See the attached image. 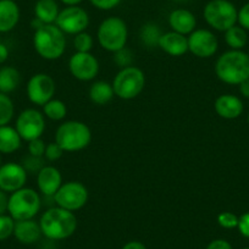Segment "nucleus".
I'll list each match as a JSON object with an SVG mask.
<instances>
[{
	"label": "nucleus",
	"instance_id": "obj_51",
	"mask_svg": "<svg viewBox=\"0 0 249 249\" xmlns=\"http://www.w3.org/2000/svg\"><path fill=\"white\" fill-rule=\"evenodd\" d=\"M243 249H249V248H243Z\"/></svg>",
	"mask_w": 249,
	"mask_h": 249
},
{
	"label": "nucleus",
	"instance_id": "obj_5",
	"mask_svg": "<svg viewBox=\"0 0 249 249\" xmlns=\"http://www.w3.org/2000/svg\"><path fill=\"white\" fill-rule=\"evenodd\" d=\"M42 208V198L33 188L23 187L9 197L8 213L15 221L35 219Z\"/></svg>",
	"mask_w": 249,
	"mask_h": 249
},
{
	"label": "nucleus",
	"instance_id": "obj_10",
	"mask_svg": "<svg viewBox=\"0 0 249 249\" xmlns=\"http://www.w3.org/2000/svg\"><path fill=\"white\" fill-rule=\"evenodd\" d=\"M15 128L22 141L37 140L42 137L45 130V116L37 109H25L18 114Z\"/></svg>",
	"mask_w": 249,
	"mask_h": 249
},
{
	"label": "nucleus",
	"instance_id": "obj_2",
	"mask_svg": "<svg viewBox=\"0 0 249 249\" xmlns=\"http://www.w3.org/2000/svg\"><path fill=\"white\" fill-rule=\"evenodd\" d=\"M42 233L53 241H61L72 236L77 229V217L72 212L60 207L49 208L39 219Z\"/></svg>",
	"mask_w": 249,
	"mask_h": 249
},
{
	"label": "nucleus",
	"instance_id": "obj_6",
	"mask_svg": "<svg viewBox=\"0 0 249 249\" xmlns=\"http://www.w3.org/2000/svg\"><path fill=\"white\" fill-rule=\"evenodd\" d=\"M97 38L103 49L110 53L117 52L126 47L128 39L127 25L116 16L105 18L98 27Z\"/></svg>",
	"mask_w": 249,
	"mask_h": 249
},
{
	"label": "nucleus",
	"instance_id": "obj_35",
	"mask_svg": "<svg viewBox=\"0 0 249 249\" xmlns=\"http://www.w3.org/2000/svg\"><path fill=\"white\" fill-rule=\"evenodd\" d=\"M45 148H47V144H45V142L42 138H37V140L28 142V153H30V155H33V157H44Z\"/></svg>",
	"mask_w": 249,
	"mask_h": 249
},
{
	"label": "nucleus",
	"instance_id": "obj_40",
	"mask_svg": "<svg viewBox=\"0 0 249 249\" xmlns=\"http://www.w3.org/2000/svg\"><path fill=\"white\" fill-rule=\"evenodd\" d=\"M207 249H232V246L225 239H214L208 244Z\"/></svg>",
	"mask_w": 249,
	"mask_h": 249
},
{
	"label": "nucleus",
	"instance_id": "obj_49",
	"mask_svg": "<svg viewBox=\"0 0 249 249\" xmlns=\"http://www.w3.org/2000/svg\"><path fill=\"white\" fill-rule=\"evenodd\" d=\"M248 124H249V114H248Z\"/></svg>",
	"mask_w": 249,
	"mask_h": 249
},
{
	"label": "nucleus",
	"instance_id": "obj_34",
	"mask_svg": "<svg viewBox=\"0 0 249 249\" xmlns=\"http://www.w3.org/2000/svg\"><path fill=\"white\" fill-rule=\"evenodd\" d=\"M217 224L227 230L236 229V227L238 226V216H237L236 214H233V213L230 212L221 213V214H219V216H217Z\"/></svg>",
	"mask_w": 249,
	"mask_h": 249
},
{
	"label": "nucleus",
	"instance_id": "obj_14",
	"mask_svg": "<svg viewBox=\"0 0 249 249\" xmlns=\"http://www.w3.org/2000/svg\"><path fill=\"white\" fill-rule=\"evenodd\" d=\"M188 52L200 59H209L216 54L219 49V40L216 36L209 30H195L188 36Z\"/></svg>",
	"mask_w": 249,
	"mask_h": 249
},
{
	"label": "nucleus",
	"instance_id": "obj_4",
	"mask_svg": "<svg viewBox=\"0 0 249 249\" xmlns=\"http://www.w3.org/2000/svg\"><path fill=\"white\" fill-rule=\"evenodd\" d=\"M92 141V131L82 121L62 122L55 132V142L62 148L64 152H80L87 148Z\"/></svg>",
	"mask_w": 249,
	"mask_h": 249
},
{
	"label": "nucleus",
	"instance_id": "obj_45",
	"mask_svg": "<svg viewBox=\"0 0 249 249\" xmlns=\"http://www.w3.org/2000/svg\"><path fill=\"white\" fill-rule=\"evenodd\" d=\"M62 4H65L66 6H75L78 5L80 3H82L83 0H60Z\"/></svg>",
	"mask_w": 249,
	"mask_h": 249
},
{
	"label": "nucleus",
	"instance_id": "obj_15",
	"mask_svg": "<svg viewBox=\"0 0 249 249\" xmlns=\"http://www.w3.org/2000/svg\"><path fill=\"white\" fill-rule=\"evenodd\" d=\"M27 171L18 162H6L0 166V190L14 193L23 188L27 182Z\"/></svg>",
	"mask_w": 249,
	"mask_h": 249
},
{
	"label": "nucleus",
	"instance_id": "obj_43",
	"mask_svg": "<svg viewBox=\"0 0 249 249\" xmlns=\"http://www.w3.org/2000/svg\"><path fill=\"white\" fill-rule=\"evenodd\" d=\"M122 249H147V247L138 241H131L124 244Z\"/></svg>",
	"mask_w": 249,
	"mask_h": 249
},
{
	"label": "nucleus",
	"instance_id": "obj_41",
	"mask_svg": "<svg viewBox=\"0 0 249 249\" xmlns=\"http://www.w3.org/2000/svg\"><path fill=\"white\" fill-rule=\"evenodd\" d=\"M9 205V197L8 193L0 190V215L5 214L8 212Z\"/></svg>",
	"mask_w": 249,
	"mask_h": 249
},
{
	"label": "nucleus",
	"instance_id": "obj_21",
	"mask_svg": "<svg viewBox=\"0 0 249 249\" xmlns=\"http://www.w3.org/2000/svg\"><path fill=\"white\" fill-rule=\"evenodd\" d=\"M20 21V8L14 0H0V33H8Z\"/></svg>",
	"mask_w": 249,
	"mask_h": 249
},
{
	"label": "nucleus",
	"instance_id": "obj_26",
	"mask_svg": "<svg viewBox=\"0 0 249 249\" xmlns=\"http://www.w3.org/2000/svg\"><path fill=\"white\" fill-rule=\"evenodd\" d=\"M225 42L232 50H242L248 42V35L241 26L234 25L225 32Z\"/></svg>",
	"mask_w": 249,
	"mask_h": 249
},
{
	"label": "nucleus",
	"instance_id": "obj_7",
	"mask_svg": "<svg viewBox=\"0 0 249 249\" xmlns=\"http://www.w3.org/2000/svg\"><path fill=\"white\" fill-rule=\"evenodd\" d=\"M111 85L117 98L124 100L135 99L144 89L145 75L137 66H128L116 73Z\"/></svg>",
	"mask_w": 249,
	"mask_h": 249
},
{
	"label": "nucleus",
	"instance_id": "obj_24",
	"mask_svg": "<svg viewBox=\"0 0 249 249\" xmlns=\"http://www.w3.org/2000/svg\"><path fill=\"white\" fill-rule=\"evenodd\" d=\"M112 85L105 81H95L89 88V99L97 105H105L114 98Z\"/></svg>",
	"mask_w": 249,
	"mask_h": 249
},
{
	"label": "nucleus",
	"instance_id": "obj_9",
	"mask_svg": "<svg viewBox=\"0 0 249 249\" xmlns=\"http://www.w3.org/2000/svg\"><path fill=\"white\" fill-rule=\"evenodd\" d=\"M88 196L89 193L85 184L78 181H69L61 184L53 198L56 207L75 213L87 204Z\"/></svg>",
	"mask_w": 249,
	"mask_h": 249
},
{
	"label": "nucleus",
	"instance_id": "obj_12",
	"mask_svg": "<svg viewBox=\"0 0 249 249\" xmlns=\"http://www.w3.org/2000/svg\"><path fill=\"white\" fill-rule=\"evenodd\" d=\"M56 90L54 78L48 73H36L30 78L26 88V93L30 102L35 105L47 104L49 100L53 99Z\"/></svg>",
	"mask_w": 249,
	"mask_h": 249
},
{
	"label": "nucleus",
	"instance_id": "obj_42",
	"mask_svg": "<svg viewBox=\"0 0 249 249\" xmlns=\"http://www.w3.org/2000/svg\"><path fill=\"white\" fill-rule=\"evenodd\" d=\"M238 87H239V93H241L242 97L248 98L249 99V78L248 80L243 81L241 85H238Z\"/></svg>",
	"mask_w": 249,
	"mask_h": 249
},
{
	"label": "nucleus",
	"instance_id": "obj_46",
	"mask_svg": "<svg viewBox=\"0 0 249 249\" xmlns=\"http://www.w3.org/2000/svg\"><path fill=\"white\" fill-rule=\"evenodd\" d=\"M31 26H32L33 30L37 31L38 28L43 27V26H44V23H43L40 20H38V18H33V20H32V22H31Z\"/></svg>",
	"mask_w": 249,
	"mask_h": 249
},
{
	"label": "nucleus",
	"instance_id": "obj_30",
	"mask_svg": "<svg viewBox=\"0 0 249 249\" xmlns=\"http://www.w3.org/2000/svg\"><path fill=\"white\" fill-rule=\"evenodd\" d=\"M93 43H94L93 37L86 31L78 33L73 38V47H75L77 53H90L93 48Z\"/></svg>",
	"mask_w": 249,
	"mask_h": 249
},
{
	"label": "nucleus",
	"instance_id": "obj_44",
	"mask_svg": "<svg viewBox=\"0 0 249 249\" xmlns=\"http://www.w3.org/2000/svg\"><path fill=\"white\" fill-rule=\"evenodd\" d=\"M9 57V49L4 43H0V64H4V62L8 60Z\"/></svg>",
	"mask_w": 249,
	"mask_h": 249
},
{
	"label": "nucleus",
	"instance_id": "obj_1",
	"mask_svg": "<svg viewBox=\"0 0 249 249\" xmlns=\"http://www.w3.org/2000/svg\"><path fill=\"white\" fill-rule=\"evenodd\" d=\"M215 75L226 85L238 86L249 78V56L242 50H229L217 57Z\"/></svg>",
	"mask_w": 249,
	"mask_h": 249
},
{
	"label": "nucleus",
	"instance_id": "obj_33",
	"mask_svg": "<svg viewBox=\"0 0 249 249\" xmlns=\"http://www.w3.org/2000/svg\"><path fill=\"white\" fill-rule=\"evenodd\" d=\"M21 165L25 167L27 174H38V172L45 166L43 158L33 157V155H28V157H26Z\"/></svg>",
	"mask_w": 249,
	"mask_h": 249
},
{
	"label": "nucleus",
	"instance_id": "obj_28",
	"mask_svg": "<svg viewBox=\"0 0 249 249\" xmlns=\"http://www.w3.org/2000/svg\"><path fill=\"white\" fill-rule=\"evenodd\" d=\"M66 114H68L66 104L60 99L53 98L47 104L43 105V115L52 121H61L65 119Z\"/></svg>",
	"mask_w": 249,
	"mask_h": 249
},
{
	"label": "nucleus",
	"instance_id": "obj_50",
	"mask_svg": "<svg viewBox=\"0 0 249 249\" xmlns=\"http://www.w3.org/2000/svg\"><path fill=\"white\" fill-rule=\"evenodd\" d=\"M247 54H248V56H249V50H248V53H247Z\"/></svg>",
	"mask_w": 249,
	"mask_h": 249
},
{
	"label": "nucleus",
	"instance_id": "obj_17",
	"mask_svg": "<svg viewBox=\"0 0 249 249\" xmlns=\"http://www.w3.org/2000/svg\"><path fill=\"white\" fill-rule=\"evenodd\" d=\"M214 109L222 119L233 120L241 116L243 112V103L236 95L222 94L215 100Z\"/></svg>",
	"mask_w": 249,
	"mask_h": 249
},
{
	"label": "nucleus",
	"instance_id": "obj_20",
	"mask_svg": "<svg viewBox=\"0 0 249 249\" xmlns=\"http://www.w3.org/2000/svg\"><path fill=\"white\" fill-rule=\"evenodd\" d=\"M39 222L35 219L21 220L15 221V229H14V236L18 242L23 244H33L42 236Z\"/></svg>",
	"mask_w": 249,
	"mask_h": 249
},
{
	"label": "nucleus",
	"instance_id": "obj_11",
	"mask_svg": "<svg viewBox=\"0 0 249 249\" xmlns=\"http://www.w3.org/2000/svg\"><path fill=\"white\" fill-rule=\"evenodd\" d=\"M55 25L65 35H78L89 26V16L85 9L78 5L66 6L59 13Z\"/></svg>",
	"mask_w": 249,
	"mask_h": 249
},
{
	"label": "nucleus",
	"instance_id": "obj_38",
	"mask_svg": "<svg viewBox=\"0 0 249 249\" xmlns=\"http://www.w3.org/2000/svg\"><path fill=\"white\" fill-rule=\"evenodd\" d=\"M89 1L99 10H111L121 3V0H89Z\"/></svg>",
	"mask_w": 249,
	"mask_h": 249
},
{
	"label": "nucleus",
	"instance_id": "obj_23",
	"mask_svg": "<svg viewBox=\"0 0 249 249\" xmlns=\"http://www.w3.org/2000/svg\"><path fill=\"white\" fill-rule=\"evenodd\" d=\"M59 13L56 0H38L35 5V18L42 21L44 25H54Z\"/></svg>",
	"mask_w": 249,
	"mask_h": 249
},
{
	"label": "nucleus",
	"instance_id": "obj_31",
	"mask_svg": "<svg viewBox=\"0 0 249 249\" xmlns=\"http://www.w3.org/2000/svg\"><path fill=\"white\" fill-rule=\"evenodd\" d=\"M15 220L10 215H0V241H5L14 234Z\"/></svg>",
	"mask_w": 249,
	"mask_h": 249
},
{
	"label": "nucleus",
	"instance_id": "obj_18",
	"mask_svg": "<svg viewBox=\"0 0 249 249\" xmlns=\"http://www.w3.org/2000/svg\"><path fill=\"white\" fill-rule=\"evenodd\" d=\"M169 26L174 32L190 36L197 26L196 16L186 9H176L169 15Z\"/></svg>",
	"mask_w": 249,
	"mask_h": 249
},
{
	"label": "nucleus",
	"instance_id": "obj_16",
	"mask_svg": "<svg viewBox=\"0 0 249 249\" xmlns=\"http://www.w3.org/2000/svg\"><path fill=\"white\" fill-rule=\"evenodd\" d=\"M62 183L61 172L52 165H45L37 174L38 190L45 197H53Z\"/></svg>",
	"mask_w": 249,
	"mask_h": 249
},
{
	"label": "nucleus",
	"instance_id": "obj_29",
	"mask_svg": "<svg viewBox=\"0 0 249 249\" xmlns=\"http://www.w3.org/2000/svg\"><path fill=\"white\" fill-rule=\"evenodd\" d=\"M15 114L14 102L8 94L0 93V126L9 124Z\"/></svg>",
	"mask_w": 249,
	"mask_h": 249
},
{
	"label": "nucleus",
	"instance_id": "obj_25",
	"mask_svg": "<svg viewBox=\"0 0 249 249\" xmlns=\"http://www.w3.org/2000/svg\"><path fill=\"white\" fill-rule=\"evenodd\" d=\"M21 81L20 72L13 66H3L0 69V93L9 94L18 87Z\"/></svg>",
	"mask_w": 249,
	"mask_h": 249
},
{
	"label": "nucleus",
	"instance_id": "obj_37",
	"mask_svg": "<svg viewBox=\"0 0 249 249\" xmlns=\"http://www.w3.org/2000/svg\"><path fill=\"white\" fill-rule=\"evenodd\" d=\"M237 22H238V26H241L242 28H244L246 31H249V3L244 4L238 10Z\"/></svg>",
	"mask_w": 249,
	"mask_h": 249
},
{
	"label": "nucleus",
	"instance_id": "obj_19",
	"mask_svg": "<svg viewBox=\"0 0 249 249\" xmlns=\"http://www.w3.org/2000/svg\"><path fill=\"white\" fill-rule=\"evenodd\" d=\"M158 48L171 56H182L188 52V38L174 31L162 33Z\"/></svg>",
	"mask_w": 249,
	"mask_h": 249
},
{
	"label": "nucleus",
	"instance_id": "obj_39",
	"mask_svg": "<svg viewBox=\"0 0 249 249\" xmlns=\"http://www.w3.org/2000/svg\"><path fill=\"white\" fill-rule=\"evenodd\" d=\"M237 229H238L239 233L242 236L249 238V212L244 213L243 215L238 217V226H237Z\"/></svg>",
	"mask_w": 249,
	"mask_h": 249
},
{
	"label": "nucleus",
	"instance_id": "obj_13",
	"mask_svg": "<svg viewBox=\"0 0 249 249\" xmlns=\"http://www.w3.org/2000/svg\"><path fill=\"white\" fill-rule=\"evenodd\" d=\"M69 70L78 81H93L99 73V61L90 53L76 52L69 60Z\"/></svg>",
	"mask_w": 249,
	"mask_h": 249
},
{
	"label": "nucleus",
	"instance_id": "obj_3",
	"mask_svg": "<svg viewBox=\"0 0 249 249\" xmlns=\"http://www.w3.org/2000/svg\"><path fill=\"white\" fill-rule=\"evenodd\" d=\"M33 47L44 60H57L66 50V37L56 25H44L35 31Z\"/></svg>",
	"mask_w": 249,
	"mask_h": 249
},
{
	"label": "nucleus",
	"instance_id": "obj_32",
	"mask_svg": "<svg viewBox=\"0 0 249 249\" xmlns=\"http://www.w3.org/2000/svg\"><path fill=\"white\" fill-rule=\"evenodd\" d=\"M114 61L116 62L117 66L120 69L128 68V66H132L133 62V54L128 48H122V49L117 50L114 53Z\"/></svg>",
	"mask_w": 249,
	"mask_h": 249
},
{
	"label": "nucleus",
	"instance_id": "obj_47",
	"mask_svg": "<svg viewBox=\"0 0 249 249\" xmlns=\"http://www.w3.org/2000/svg\"><path fill=\"white\" fill-rule=\"evenodd\" d=\"M1 165L3 164H1V157H0V166H1Z\"/></svg>",
	"mask_w": 249,
	"mask_h": 249
},
{
	"label": "nucleus",
	"instance_id": "obj_22",
	"mask_svg": "<svg viewBox=\"0 0 249 249\" xmlns=\"http://www.w3.org/2000/svg\"><path fill=\"white\" fill-rule=\"evenodd\" d=\"M22 138L15 127L9 124L0 126V154H11L20 149Z\"/></svg>",
	"mask_w": 249,
	"mask_h": 249
},
{
	"label": "nucleus",
	"instance_id": "obj_36",
	"mask_svg": "<svg viewBox=\"0 0 249 249\" xmlns=\"http://www.w3.org/2000/svg\"><path fill=\"white\" fill-rule=\"evenodd\" d=\"M62 154H64L62 148L56 142H52L45 148L44 158L47 160H49V161H56V160H59L62 157Z\"/></svg>",
	"mask_w": 249,
	"mask_h": 249
},
{
	"label": "nucleus",
	"instance_id": "obj_48",
	"mask_svg": "<svg viewBox=\"0 0 249 249\" xmlns=\"http://www.w3.org/2000/svg\"><path fill=\"white\" fill-rule=\"evenodd\" d=\"M176 1H184V0H176Z\"/></svg>",
	"mask_w": 249,
	"mask_h": 249
},
{
	"label": "nucleus",
	"instance_id": "obj_27",
	"mask_svg": "<svg viewBox=\"0 0 249 249\" xmlns=\"http://www.w3.org/2000/svg\"><path fill=\"white\" fill-rule=\"evenodd\" d=\"M162 36L159 26L154 22H148L142 26L140 31V39L147 48L159 47L160 37Z\"/></svg>",
	"mask_w": 249,
	"mask_h": 249
},
{
	"label": "nucleus",
	"instance_id": "obj_8",
	"mask_svg": "<svg viewBox=\"0 0 249 249\" xmlns=\"http://www.w3.org/2000/svg\"><path fill=\"white\" fill-rule=\"evenodd\" d=\"M238 10L230 0H210L204 6L203 16L213 30L226 32L237 23Z\"/></svg>",
	"mask_w": 249,
	"mask_h": 249
}]
</instances>
